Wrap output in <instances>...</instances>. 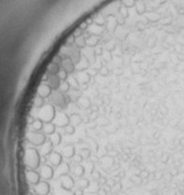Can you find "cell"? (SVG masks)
<instances>
[{"mask_svg":"<svg viewBox=\"0 0 184 195\" xmlns=\"http://www.w3.org/2000/svg\"><path fill=\"white\" fill-rule=\"evenodd\" d=\"M51 187L50 183L45 180H40V182H37L35 186H33V192L36 195H50Z\"/></svg>","mask_w":184,"mask_h":195,"instance_id":"cell-3","label":"cell"},{"mask_svg":"<svg viewBox=\"0 0 184 195\" xmlns=\"http://www.w3.org/2000/svg\"><path fill=\"white\" fill-rule=\"evenodd\" d=\"M26 180L30 186H35L37 182H40L41 177L36 170H28L26 172Z\"/></svg>","mask_w":184,"mask_h":195,"instance_id":"cell-6","label":"cell"},{"mask_svg":"<svg viewBox=\"0 0 184 195\" xmlns=\"http://www.w3.org/2000/svg\"><path fill=\"white\" fill-rule=\"evenodd\" d=\"M36 171L40 173L41 180L49 181V180H51L54 178V168L50 165H48V164H41Z\"/></svg>","mask_w":184,"mask_h":195,"instance_id":"cell-4","label":"cell"},{"mask_svg":"<svg viewBox=\"0 0 184 195\" xmlns=\"http://www.w3.org/2000/svg\"><path fill=\"white\" fill-rule=\"evenodd\" d=\"M37 151H39V153L41 156V158H45V157H48L51 152L54 151V145L48 141V139H45V142L40 145L39 148H36Z\"/></svg>","mask_w":184,"mask_h":195,"instance_id":"cell-5","label":"cell"},{"mask_svg":"<svg viewBox=\"0 0 184 195\" xmlns=\"http://www.w3.org/2000/svg\"><path fill=\"white\" fill-rule=\"evenodd\" d=\"M24 164L28 170H37L41 165V156L36 148L28 146L24 154Z\"/></svg>","mask_w":184,"mask_h":195,"instance_id":"cell-1","label":"cell"},{"mask_svg":"<svg viewBox=\"0 0 184 195\" xmlns=\"http://www.w3.org/2000/svg\"><path fill=\"white\" fill-rule=\"evenodd\" d=\"M45 135L42 131H33V130H27L26 132V142L30 146L39 148L45 142Z\"/></svg>","mask_w":184,"mask_h":195,"instance_id":"cell-2","label":"cell"}]
</instances>
